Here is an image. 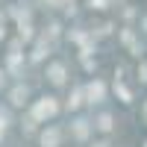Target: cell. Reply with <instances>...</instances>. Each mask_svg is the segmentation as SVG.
<instances>
[{"label": "cell", "instance_id": "5bb4252c", "mask_svg": "<svg viewBox=\"0 0 147 147\" xmlns=\"http://www.w3.org/2000/svg\"><path fill=\"white\" fill-rule=\"evenodd\" d=\"M91 147H109V144H106V141H94Z\"/></svg>", "mask_w": 147, "mask_h": 147}, {"label": "cell", "instance_id": "5b68a950", "mask_svg": "<svg viewBox=\"0 0 147 147\" xmlns=\"http://www.w3.org/2000/svg\"><path fill=\"white\" fill-rule=\"evenodd\" d=\"M88 132H91V124H88L85 118H77V121L71 124V136L77 138V141H85V138H88Z\"/></svg>", "mask_w": 147, "mask_h": 147}, {"label": "cell", "instance_id": "d6986e66", "mask_svg": "<svg viewBox=\"0 0 147 147\" xmlns=\"http://www.w3.org/2000/svg\"><path fill=\"white\" fill-rule=\"evenodd\" d=\"M144 147H147V141H144Z\"/></svg>", "mask_w": 147, "mask_h": 147}, {"label": "cell", "instance_id": "e0dca14e", "mask_svg": "<svg viewBox=\"0 0 147 147\" xmlns=\"http://www.w3.org/2000/svg\"><path fill=\"white\" fill-rule=\"evenodd\" d=\"M0 38H3V24H0Z\"/></svg>", "mask_w": 147, "mask_h": 147}, {"label": "cell", "instance_id": "ba28073f", "mask_svg": "<svg viewBox=\"0 0 147 147\" xmlns=\"http://www.w3.org/2000/svg\"><path fill=\"white\" fill-rule=\"evenodd\" d=\"M115 94L121 97V103H132V91H129L121 80H115Z\"/></svg>", "mask_w": 147, "mask_h": 147}, {"label": "cell", "instance_id": "ac0fdd59", "mask_svg": "<svg viewBox=\"0 0 147 147\" xmlns=\"http://www.w3.org/2000/svg\"><path fill=\"white\" fill-rule=\"evenodd\" d=\"M144 32H147V18H144Z\"/></svg>", "mask_w": 147, "mask_h": 147}, {"label": "cell", "instance_id": "52a82bcc", "mask_svg": "<svg viewBox=\"0 0 147 147\" xmlns=\"http://www.w3.org/2000/svg\"><path fill=\"white\" fill-rule=\"evenodd\" d=\"M9 103L12 106H24L27 103V88H24V85H15V88L9 91Z\"/></svg>", "mask_w": 147, "mask_h": 147}, {"label": "cell", "instance_id": "7c38bea8", "mask_svg": "<svg viewBox=\"0 0 147 147\" xmlns=\"http://www.w3.org/2000/svg\"><path fill=\"white\" fill-rule=\"evenodd\" d=\"M138 77H141V82H147V62L138 65Z\"/></svg>", "mask_w": 147, "mask_h": 147}, {"label": "cell", "instance_id": "9c48e42d", "mask_svg": "<svg viewBox=\"0 0 147 147\" xmlns=\"http://www.w3.org/2000/svg\"><path fill=\"white\" fill-rule=\"evenodd\" d=\"M94 127L100 129V132H109V129H112V115H109V112H103V115H97V121H94Z\"/></svg>", "mask_w": 147, "mask_h": 147}, {"label": "cell", "instance_id": "9a60e30c", "mask_svg": "<svg viewBox=\"0 0 147 147\" xmlns=\"http://www.w3.org/2000/svg\"><path fill=\"white\" fill-rule=\"evenodd\" d=\"M3 82H6V74H3V71H0V85H3Z\"/></svg>", "mask_w": 147, "mask_h": 147}, {"label": "cell", "instance_id": "8fae6325", "mask_svg": "<svg viewBox=\"0 0 147 147\" xmlns=\"http://www.w3.org/2000/svg\"><path fill=\"white\" fill-rule=\"evenodd\" d=\"M109 3H112V0H88L91 9H109Z\"/></svg>", "mask_w": 147, "mask_h": 147}, {"label": "cell", "instance_id": "7a4b0ae2", "mask_svg": "<svg viewBox=\"0 0 147 147\" xmlns=\"http://www.w3.org/2000/svg\"><path fill=\"white\" fill-rule=\"evenodd\" d=\"M106 100V82L103 80H91L88 85H85V103H103Z\"/></svg>", "mask_w": 147, "mask_h": 147}, {"label": "cell", "instance_id": "277c9868", "mask_svg": "<svg viewBox=\"0 0 147 147\" xmlns=\"http://www.w3.org/2000/svg\"><path fill=\"white\" fill-rule=\"evenodd\" d=\"M38 141H41V147H59V141H62V129H59V127H47L38 136Z\"/></svg>", "mask_w": 147, "mask_h": 147}, {"label": "cell", "instance_id": "4fadbf2b", "mask_svg": "<svg viewBox=\"0 0 147 147\" xmlns=\"http://www.w3.org/2000/svg\"><path fill=\"white\" fill-rule=\"evenodd\" d=\"M3 132H6V124H3V121H0V141H3Z\"/></svg>", "mask_w": 147, "mask_h": 147}, {"label": "cell", "instance_id": "2e32d148", "mask_svg": "<svg viewBox=\"0 0 147 147\" xmlns=\"http://www.w3.org/2000/svg\"><path fill=\"white\" fill-rule=\"evenodd\" d=\"M141 115H144V121H147V103H144V109H141Z\"/></svg>", "mask_w": 147, "mask_h": 147}, {"label": "cell", "instance_id": "30bf717a", "mask_svg": "<svg viewBox=\"0 0 147 147\" xmlns=\"http://www.w3.org/2000/svg\"><path fill=\"white\" fill-rule=\"evenodd\" d=\"M44 56H47V44L41 41V44H35V50H32V62H41Z\"/></svg>", "mask_w": 147, "mask_h": 147}, {"label": "cell", "instance_id": "6da1fadb", "mask_svg": "<svg viewBox=\"0 0 147 147\" xmlns=\"http://www.w3.org/2000/svg\"><path fill=\"white\" fill-rule=\"evenodd\" d=\"M59 112V103H56V97H41V100H35L30 106V115L38 121V124H47L53 115Z\"/></svg>", "mask_w": 147, "mask_h": 147}, {"label": "cell", "instance_id": "8992f818", "mask_svg": "<svg viewBox=\"0 0 147 147\" xmlns=\"http://www.w3.org/2000/svg\"><path fill=\"white\" fill-rule=\"evenodd\" d=\"M85 103V85H77V88H74V94H71V100H68V109L74 112V109H80Z\"/></svg>", "mask_w": 147, "mask_h": 147}, {"label": "cell", "instance_id": "3957f363", "mask_svg": "<svg viewBox=\"0 0 147 147\" xmlns=\"http://www.w3.org/2000/svg\"><path fill=\"white\" fill-rule=\"evenodd\" d=\"M65 77H68V71L62 62H50L47 65V80H50L53 85H65Z\"/></svg>", "mask_w": 147, "mask_h": 147}]
</instances>
